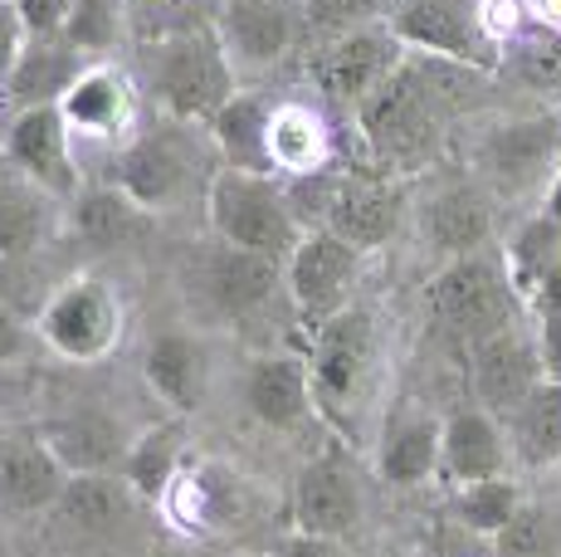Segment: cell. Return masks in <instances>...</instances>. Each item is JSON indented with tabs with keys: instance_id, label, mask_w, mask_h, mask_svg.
<instances>
[{
	"instance_id": "cell-1",
	"label": "cell",
	"mask_w": 561,
	"mask_h": 557,
	"mask_svg": "<svg viewBox=\"0 0 561 557\" xmlns=\"http://www.w3.org/2000/svg\"><path fill=\"white\" fill-rule=\"evenodd\" d=\"M483 79V69L435 55H405L401 69L357 109V133L371 152V167L386 177L420 171L445 143L449 117L463 93Z\"/></svg>"
},
{
	"instance_id": "cell-2",
	"label": "cell",
	"mask_w": 561,
	"mask_h": 557,
	"mask_svg": "<svg viewBox=\"0 0 561 557\" xmlns=\"http://www.w3.org/2000/svg\"><path fill=\"white\" fill-rule=\"evenodd\" d=\"M142 73L157 109L171 123H191V127H205L240 93V73H234V64L210 25L176 30V35L157 39L142 55Z\"/></svg>"
},
{
	"instance_id": "cell-3",
	"label": "cell",
	"mask_w": 561,
	"mask_h": 557,
	"mask_svg": "<svg viewBox=\"0 0 561 557\" xmlns=\"http://www.w3.org/2000/svg\"><path fill=\"white\" fill-rule=\"evenodd\" d=\"M430 318L455 348L473 352L479 342L508 333V328L523 323L527 304L517 294L503 254H463V260H449L445 270L430 278Z\"/></svg>"
},
{
	"instance_id": "cell-4",
	"label": "cell",
	"mask_w": 561,
	"mask_h": 557,
	"mask_svg": "<svg viewBox=\"0 0 561 557\" xmlns=\"http://www.w3.org/2000/svg\"><path fill=\"white\" fill-rule=\"evenodd\" d=\"M205 220L220 245L254 250L268 260H288L304 240V220L288 196V186L264 171H234L220 167L205 181Z\"/></svg>"
},
{
	"instance_id": "cell-5",
	"label": "cell",
	"mask_w": 561,
	"mask_h": 557,
	"mask_svg": "<svg viewBox=\"0 0 561 557\" xmlns=\"http://www.w3.org/2000/svg\"><path fill=\"white\" fill-rule=\"evenodd\" d=\"M371 372H376V318L366 308L347 304L322 328H312L308 377H312V401H318V421L352 435L366 387H371Z\"/></svg>"
},
{
	"instance_id": "cell-6",
	"label": "cell",
	"mask_w": 561,
	"mask_h": 557,
	"mask_svg": "<svg viewBox=\"0 0 561 557\" xmlns=\"http://www.w3.org/2000/svg\"><path fill=\"white\" fill-rule=\"evenodd\" d=\"M473 171L493 201L547 196L561 171V113H517L483 127L473 143Z\"/></svg>"
},
{
	"instance_id": "cell-7",
	"label": "cell",
	"mask_w": 561,
	"mask_h": 557,
	"mask_svg": "<svg viewBox=\"0 0 561 557\" xmlns=\"http://www.w3.org/2000/svg\"><path fill=\"white\" fill-rule=\"evenodd\" d=\"M35 333L49 342L59 357L69 362H99L117 348L123 338V304H117L113 284L103 278H69L64 288H54L49 304L39 308Z\"/></svg>"
},
{
	"instance_id": "cell-8",
	"label": "cell",
	"mask_w": 561,
	"mask_h": 557,
	"mask_svg": "<svg viewBox=\"0 0 561 557\" xmlns=\"http://www.w3.org/2000/svg\"><path fill=\"white\" fill-rule=\"evenodd\" d=\"M357 274H362V250L347 245L342 235H332L328 225H308L304 240L284 260V288L294 298L298 318L312 328H322L332 314H342L352 304Z\"/></svg>"
},
{
	"instance_id": "cell-9",
	"label": "cell",
	"mask_w": 561,
	"mask_h": 557,
	"mask_svg": "<svg viewBox=\"0 0 561 557\" xmlns=\"http://www.w3.org/2000/svg\"><path fill=\"white\" fill-rule=\"evenodd\" d=\"M318 225H328L332 235H342L357 250H381L401 235L405 225V186L401 177H386V171H347L322 191Z\"/></svg>"
},
{
	"instance_id": "cell-10",
	"label": "cell",
	"mask_w": 561,
	"mask_h": 557,
	"mask_svg": "<svg viewBox=\"0 0 561 557\" xmlns=\"http://www.w3.org/2000/svg\"><path fill=\"white\" fill-rule=\"evenodd\" d=\"M362 479L352 469V459L342 455L337 445L312 455L294 485V499H288V523L294 533H308V538H352L362 528Z\"/></svg>"
},
{
	"instance_id": "cell-11",
	"label": "cell",
	"mask_w": 561,
	"mask_h": 557,
	"mask_svg": "<svg viewBox=\"0 0 561 557\" xmlns=\"http://www.w3.org/2000/svg\"><path fill=\"white\" fill-rule=\"evenodd\" d=\"M171 123V117H167ZM191 123H171L137 133L123 152L113 157V186H123L142 211H167L181 201L196 157H191Z\"/></svg>"
},
{
	"instance_id": "cell-12",
	"label": "cell",
	"mask_w": 561,
	"mask_h": 557,
	"mask_svg": "<svg viewBox=\"0 0 561 557\" xmlns=\"http://www.w3.org/2000/svg\"><path fill=\"white\" fill-rule=\"evenodd\" d=\"M469 357V382H473V396H479L483 411H493L499 421H508L517 406L527 401L547 377V362H542V342H537V328L517 323L508 333L479 342Z\"/></svg>"
},
{
	"instance_id": "cell-13",
	"label": "cell",
	"mask_w": 561,
	"mask_h": 557,
	"mask_svg": "<svg viewBox=\"0 0 561 557\" xmlns=\"http://www.w3.org/2000/svg\"><path fill=\"white\" fill-rule=\"evenodd\" d=\"M210 30L230 55L234 73H264L294 55L298 10L294 0H215Z\"/></svg>"
},
{
	"instance_id": "cell-14",
	"label": "cell",
	"mask_w": 561,
	"mask_h": 557,
	"mask_svg": "<svg viewBox=\"0 0 561 557\" xmlns=\"http://www.w3.org/2000/svg\"><path fill=\"white\" fill-rule=\"evenodd\" d=\"M401 59H405V45L396 39L391 25H352L347 35H337L322 49L312 73H318V89L328 93V99L347 103V109L357 113L362 103L401 69Z\"/></svg>"
},
{
	"instance_id": "cell-15",
	"label": "cell",
	"mask_w": 561,
	"mask_h": 557,
	"mask_svg": "<svg viewBox=\"0 0 561 557\" xmlns=\"http://www.w3.org/2000/svg\"><path fill=\"white\" fill-rule=\"evenodd\" d=\"M391 30L410 55L455 59L469 64V69H489L493 64L489 30L463 0H401L391 15Z\"/></svg>"
},
{
	"instance_id": "cell-16",
	"label": "cell",
	"mask_w": 561,
	"mask_h": 557,
	"mask_svg": "<svg viewBox=\"0 0 561 557\" xmlns=\"http://www.w3.org/2000/svg\"><path fill=\"white\" fill-rule=\"evenodd\" d=\"M5 152L25 181L49 196H79V167H73V127L59 103L15 109L5 127Z\"/></svg>"
},
{
	"instance_id": "cell-17",
	"label": "cell",
	"mask_w": 561,
	"mask_h": 557,
	"mask_svg": "<svg viewBox=\"0 0 561 557\" xmlns=\"http://www.w3.org/2000/svg\"><path fill=\"white\" fill-rule=\"evenodd\" d=\"M69 489V469L54 455L45 431L0 435V509L10 513H49Z\"/></svg>"
},
{
	"instance_id": "cell-18",
	"label": "cell",
	"mask_w": 561,
	"mask_h": 557,
	"mask_svg": "<svg viewBox=\"0 0 561 557\" xmlns=\"http://www.w3.org/2000/svg\"><path fill=\"white\" fill-rule=\"evenodd\" d=\"M201 288L215 304V314L250 318L274 304V294L284 288V260H268V254L234 250V245L215 240V250H205L201 260Z\"/></svg>"
},
{
	"instance_id": "cell-19",
	"label": "cell",
	"mask_w": 561,
	"mask_h": 557,
	"mask_svg": "<svg viewBox=\"0 0 561 557\" xmlns=\"http://www.w3.org/2000/svg\"><path fill=\"white\" fill-rule=\"evenodd\" d=\"M45 441L54 445V455L64 459L69 475H123L137 435L103 406H73L45 425Z\"/></svg>"
},
{
	"instance_id": "cell-20",
	"label": "cell",
	"mask_w": 561,
	"mask_h": 557,
	"mask_svg": "<svg viewBox=\"0 0 561 557\" xmlns=\"http://www.w3.org/2000/svg\"><path fill=\"white\" fill-rule=\"evenodd\" d=\"M508 431L493 411L483 406H463V411L445 416V445H439V475L449 479L455 489L479 485V479L508 475Z\"/></svg>"
},
{
	"instance_id": "cell-21",
	"label": "cell",
	"mask_w": 561,
	"mask_h": 557,
	"mask_svg": "<svg viewBox=\"0 0 561 557\" xmlns=\"http://www.w3.org/2000/svg\"><path fill=\"white\" fill-rule=\"evenodd\" d=\"M244 406H250V416L259 425H268V431H298L304 421L318 416L308 362L294 357V352L259 357L254 367L244 372Z\"/></svg>"
},
{
	"instance_id": "cell-22",
	"label": "cell",
	"mask_w": 561,
	"mask_h": 557,
	"mask_svg": "<svg viewBox=\"0 0 561 557\" xmlns=\"http://www.w3.org/2000/svg\"><path fill=\"white\" fill-rule=\"evenodd\" d=\"M425 240L430 250L445 254V264L463 260V254H483L493 240V196L479 181L435 191L425 206Z\"/></svg>"
},
{
	"instance_id": "cell-23",
	"label": "cell",
	"mask_w": 561,
	"mask_h": 557,
	"mask_svg": "<svg viewBox=\"0 0 561 557\" xmlns=\"http://www.w3.org/2000/svg\"><path fill=\"white\" fill-rule=\"evenodd\" d=\"M142 377L152 396L167 411L191 416L210 391V357H205L201 338L191 333H157L142 357Z\"/></svg>"
},
{
	"instance_id": "cell-24",
	"label": "cell",
	"mask_w": 561,
	"mask_h": 557,
	"mask_svg": "<svg viewBox=\"0 0 561 557\" xmlns=\"http://www.w3.org/2000/svg\"><path fill=\"white\" fill-rule=\"evenodd\" d=\"M439 445H445V421L410 406L386 421V435L376 445V469L391 489H415L430 475H439Z\"/></svg>"
},
{
	"instance_id": "cell-25",
	"label": "cell",
	"mask_w": 561,
	"mask_h": 557,
	"mask_svg": "<svg viewBox=\"0 0 561 557\" xmlns=\"http://www.w3.org/2000/svg\"><path fill=\"white\" fill-rule=\"evenodd\" d=\"M205 133H210L215 152L225 157L220 167L278 177L274 171V109H268L259 93H234V99L205 123Z\"/></svg>"
},
{
	"instance_id": "cell-26",
	"label": "cell",
	"mask_w": 561,
	"mask_h": 557,
	"mask_svg": "<svg viewBox=\"0 0 561 557\" xmlns=\"http://www.w3.org/2000/svg\"><path fill=\"white\" fill-rule=\"evenodd\" d=\"M89 59L69 45L64 35H30L20 49V64L10 73L5 93L15 109H39V103H64V93L79 83Z\"/></svg>"
},
{
	"instance_id": "cell-27",
	"label": "cell",
	"mask_w": 561,
	"mask_h": 557,
	"mask_svg": "<svg viewBox=\"0 0 561 557\" xmlns=\"http://www.w3.org/2000/svg\"><path fill=\"white\" fill-rule=\"evenodd\" d=\"M133 485L123 475H69V489L54 503V523L83 538H107L133 513Z\"/></svg>"
},
{
	"instance_id": "cell-28",
	"label": "cell",
	"mask_w": 561,
	"mask_h": 557,
	"mask_svg": "<svg viewBox=\"0 0 561 557\" xmlns=\"http://www.w3.org/2000/svg\"><path fill=\"white\" fill-rule=\"evenodd\" d=\"M147 216L123 186L103 181V186H83L73 196V230L93 245V250H123L147 230Z\"/></svg>"
},
{
	"instance_id": "cell-29",
	"label": "cell",
	"mask_w": 561,
	"mask_h": 557,
	"mask_svg": "<svg viewBox=\"0 0 561 557\" xmlns=\"http://www.w3.org/2000/svg\"><path fill=\"white\" fill-rule=\"evenodd\" d=\"M513 459L527 469H561V382H542L523 406L503 421Z\"/></svg>"
},
{
	"instance_id": "cell-30",
	"label": "cell",
	"mask_w": 561,
	"mask_h": 557,
	"mask_svg": "<svg viewBox=\"0 0 561 557\" xmlns=\"http://www.w3.org/2000/svg\"><path fill=\"white\" fill-rule=\"evenodd\" d=\"M64 117H69L73 133H89V137H107L127 123V109H133V93H127V79L107 64H89L79 73L69 93H64Z\"/></svg>"
},
{
	"instance_id": "cell-31",
	"label": "cell",
	"mask_w": 561,
	"mask_h": 557,
	"mask_svg": "<svg viewBox=\"0 0 561 557\" xmlns=\"http://www.w3.org/2000/svg\"><path fill=\"white\" fill-rule=\"evenodd\" d=\"M503 264H508L517 294H523V304H527V298L561 270V225L547 216V211L527 216L513 230V240L503 245Z\"/></svg>"
},
{
	"instance_id": "cell-32",
	"label": "cell",
	"mask_w": 561,
	"mask_h": 557,
	"mask_svg": "<svg viewBox=\"0 0 561 557\" xmlns=\"http://www.w3.org/2000/svg\"><path fill=\"white\" fill-rule=\"evenodd\" d=\"M49 191H39L35 181H10L0 186V260H25L49 240Z\"/></svg>"
},
{
	"instance_id": "cell-33",
	"label": "cell",
	"mask_w": 561,
	"mask_h": 557,
	"mask_svg": "<svg viewBox=\"0 0 561 557\" xmlns=\"http://www.w3.org/2000/svg\"><path fill=\"white\" fill-rule=\"evenodd\" d=\"M181 475H186V469H181V431L161 425V431H147V435H137L133 441V455H127V465H123V479L133 485L137 499L161 503Z\"/></svg>"
},
{
	"instance_id": "cell-34",
	"label": "cell",
	"mask_w": 561,
	"mask_h": 557,
	"mask_svg": "<svg viewBox=\"0 0 561 557\" xmlns=\"http://www.w3.org/2000/svg\"><path fill=\"white\" fill-rule=\"evenodd\" d=\"M523 503H527L523 485H517L513 475H493V479H479V485L455 489V519L469 533H479V538H499V533L517 519Z\"/></svg>"
},
{
	"instance_id": "cell-35",
	"label": "cell",
	"mask_w": 561,
	"mask_h": 557,
	"mask_svg": "<svg viewBox=\"0 0 561 557\" xmlns=\"http://www.w3.org/2000/svg\"><path fill=\"white\" fill-rule=\"evenodd\" d=\"M83 59H103L127 35V0H73L69 20L59 30Z\"/></svg>"
},
{
	"instance_id": "cell-36",
	"label": "cell",
	"mask_w": 561,
	"mask_h": 557,
	"mask_svg": "<svg viewBox=\"0 0 561 557\" xmlns=\"http://www.w3.org/2000/svg\"><path fill=\"white\" fill-rule=\"evenodd\" d=\"M322 162V123L308 109H274V171L312 177Z\"/></svg>"
},
{
	"instance_id": "cell-37",
	"label": "cell",
	"mask_w": 561,
	"mask_h": 557,
	"mask_svg": "<svg viewBox=\"0 0 561 557\" xmlns=\"http://www.w3.org/2000/svg\"><path fill=\"white\" fill-rule=\"evenodd\" d=\"M499 557H561V509L557 503H523L517 519L493 538Z\"/></svg>"
},
{
	"instance_id": "cell-38",
	"label": "cell",
	"mask_w": 561,
	"mask_h": 557,
	"mask_svg": "<svg viewBox=\"0 0 561 557\" xmlns=\"http://www.w3.org/2000/svg\"><path fill=\"white\" fill-rule=\"evenodd\" d=\"M10 5H15L25 35H59L69 10H73V0H10Z\"/></svg>"
},
{
	"instance_id": "cell-39",
	"label": "cell",
	"mask_w": 561,
	"mask_h": 557,
	"mask_svg": "<svg viewBox=\"0 0 561 557\" xmlns=\"http://www.w3.org/2000/svg\"><path fill=\"white\" fill-rule=\"evenodd\" d=\"M25 25H20L15 5H0V89L10 83V73H15L20 64V49H25Z\"/></svg>"
},
{
	"instance_id": "cell-40",
	"label": "cell",
	"mask_w": 561,
	"mask_h": 557,
	"mask_svg": "<svg viewBox=\"0 0 561 557\" xmlns=\"http://www.w3.org/2000/svg\"><path fill=\"white\" fill-rule=\"evenodd\" d=\"M30 352V323L10 304H0V367Z\"/></svg>"
},
{
	"instance_id": "cell-41",
	"label": "cell",
	"mask_w": 561,
	"mask_h": 557,
	"mask_svg": "<svg viewBox=\"0 0 561 557\" xmlns=\"http://www.w3.org/2000/svg\"><path fill=\"white\" fill-rule=\"evenodd\" d=\"M537 328V342H542V362H547V377L561 382V314H547V318H533Z\"/></svg>"
},
{
	"instance_id": "cell-42",
	"label": "cell",
	"mask_w": 561,
	"mask_h": 557,
	"mask_svg": "<svg viewBox=\"0 0 561 557\" xmlns=\"http://www.w3.org/2000/svg\"><path fill=\"white\" fill-rule=\"evenodd\" d=\"M284 557H347V553H342V538H308V533H294Z\"/></svg>"
},
{
	"instance_id": "cell-43",
	"label": "cell",
	"mask_w": 561,
	"mask_h": 557,
	"mask_svg": "<svg viewBox=\"0 0 561 557\" xmlns=\"http://www.w3.org/2000/svg\"><path fill=\"white\" fill-rule=\"evenodd\" d=\"M542 211H547V216H552V220L561 225V171H557V181H552V186H547V196H542Z\"/></svg>"
},
{
	"instance_id": "cell-44",
	"label": "cell",
	"mask_w": 561,
	"mask_h": 557,
	"mask_svg": "<svg viewBox=\"0 0 561 557\" xmlns=\"http://www.w3.org/2000/svg\"><path fill=\"white\" fill-rule=\"evenodd\" d=\"M0 557H5V543H0Z\"/></svg>"
},
{
	"instance_id": "cell-45",
	"label": "cell",
	"mask_w": 561,
	"mask_h": 557,
	"mask_svg": "<svg viewBox=\"0 0 561 557\" xmlns=\"http://www.w3.org/2000/svg\"><path fill=\"white\" fill-rule=\"evenodd\" d=\"M0 5H10V0H0Z\"/></svg>"
}]
</instances>
